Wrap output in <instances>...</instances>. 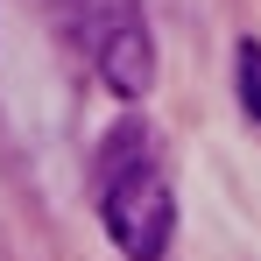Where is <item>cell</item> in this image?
<instances>
[{"instance_id":"1","label":"cell","mask_w":261,"mask_h":261,"mask_svg":"<svg viewBox=\"0 0 261 261\" xmlns=\"http://www.w3.org/2000/svg\"><path fill=\"white\" fill-rule=\"evenodd\" d=\"M106 148H113V155H106V184H99V219H106L113 247H120L127 261H163L170 254V233H176V191H170V176L155 170L141 127H120Z\"/></svg>"},{"instance_id":"2","label":"cell","mask_w":261,"mask_h":261,"mask_svg":"<svg viewBox=\"0 0 261 261\" xmlns=\"http://www.w3.org/2000/svg\"><path fill=\"white\" fill-rule=\"evenodd\" d=\"M85 49L92 71L113 99H141L155 85V43H148V21H141V0H85Z\"/></svg>"},{"instance_id":"3","label":"cell","mask_w":261,"mask_h":261,"mask_svg":"<svg viewBox=\"0 0 261 261\" xmlns=\"http://www.w3.org/2000/svg\"><path fill=\"white\" fill-rule=\"evenodd\" d=\"M233 71H240V113H247L254 134H261V43H254V36L233 49Z\"/></svg>"},{"instance_id":"4","label":"cell","mask_w":261,"mask_h":261,"mask_svg":"<svg viewBox=\"0 0 261 261\" xmlns=\"http://www.w3.org/2000/svg\"><path fill=\"white\" fill-rule=\"evenodd\" d=\"M36 7H43V14H57V21H71V29L85 21V0H36Z\"/></svg>"}]
</instances>
